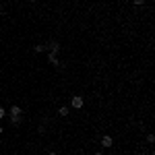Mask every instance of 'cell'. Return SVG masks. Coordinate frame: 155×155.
<instances>
[{"instance_id": "6da1fadb", "label": "cell", "mask_w": 155, "mask_h": 155, "mask_svg": "<svg viewBox=\"0 0 155 155\" xmlns=\"http://www.w3.org/2000/svg\"><path fill=\"white\" fill-rule=\"evenodd\" d=\"M83 104H85V101H83V97H81V95H74L71 99V106L74 107V110H81V107H83Z\"/></svg>"}, {"instance_id": "52a82bcc", "label": "cell", "mask_w": 155, "mask_h": 155, "mask_svg": "<svg viewBox=\"0 0 155 155\" xmlns=\"http://www.w3.org/2000/svg\"><path fill=\"white\" fill-rule=\"evenodd\" d=\"M58 114H60V116H68V114H71V110H68L66 106H62V107L58 110Z\"/></svg>"}, {"instance_id": "7a4b0ae2", "label": "cell", "mask_w": 155, "mask_h": 155, "mask_svg": "<svg viewBox=\"0 0 155 155\" xmlns=\"http://www.w3.org/2000/svg\"><path fill=\"white\" fill-rule=\"evenodd\" d=\"M48 60H50V64H52V66L62 68V62H58V56H56V54H52V52H50V54H48Z\"/></svg>"}, {"instance_id": "30bf717a", "label": "cell", "mask_w": 155, "mask_h": 155, "mask_svg": "<svg viewBox=\"0 0 155 155\" xmlns=\"http://www.w3.org/2000/svg\"><path fill=\"white\" fill-rule=\"evenodd\" d=\"M4 116H6V110H4V107H0V118H4Z\"/></svg>"}, {"instance_id": "ba28073f", "label": "cell", "mask_w": 155, "mask_h": 155, "mask_svg": "<svg viewBox=\"0 0 155 155\" xmlns=\"http://www.w3.org/2000/svg\"><path fill=\"white\" fill-rule=\"evenodd\" d=\"M33 50H35V52H44V50H46V46H41V44H37V46H35Z\"/></svg>"}, {"instance_id": "5bb4252c", "label": "cell", "mask_w": 155, "mask_h": 155, "mask_svg": "<svg viewBox=\"0 0 155 155\" xmlns=\"http://www.w3.org/2000/svg\"><path fill=\"white\" fill-rule=\"evenodd\" d=\"M29 2H37V0H29Z\"/></svg>"}, {"instance_id": "7c38bea8", "label": "cell", "mask_w": 155, "mask_h": 155, "mask_svg": "<svg viewBox=\"0 0 155 155\" xmlns=\"http://www.w3.org/2000/svg\"><path fill=\"white\" fill-rule=\"evenodd\" d=\"M93 155H101V153H99V151H95V153H93Z\"/></svg>"}, {"instance_id": "8fae6325", "label": "cell", "mask_w": 155, "mask_h": 155, "mask_svg": "<svg viewBox=\"0 0 155 155\" xmlns=\"http://www.w3.org/2000/svg\"><path fill=\"white\" fill-rule=\"evenodd\" d=\"M48 155H58V153H56V151H50V153Z\"/></svg>"}, {"instance_id": "4fadbf2b", "label": "cell", "mask_w": 155, "mask_h": 155, "mask_svg": "<svg viewBox=\"0 0 155 155\" xmlns=\"http://www.w3.org/2000/svg\"><path fill=\"white\" fill-rule=\"evenodd\" d=\"M0 134H2V126H0Z\"/></svg>"}, {"instance_id": "8992f818", "label": "cell", "mask_w": 155, "mask_h": 155, "mask_svg": "<svg viewBox=\"0 0 155 155\" xmlns=\"http://www.w3.org/2000/svg\"><path fill=\"white\" fill-rule=\"evenodd\" d=\"M11 122L15 124V126H19V124L23 122V118H21V116H11Z\"/></svg>"}, {"instance_id": "9c48e42d", "label": "cell", "mask_w": 155, "mask_h": 155, "mask_svg": "<svg viewBox=\"0 0 155 155\" xmlns=\"http://www.w3.org/2000/svg\"><path fill=\"white\" fill-rule=\"evenodd\" d=\"M132 4H134V6H143L145 0H132Z\"/></svg>"}, {"instance_id": "3957f363", "label": "cell", "mask_w": 155, "mask_h": 155, "mask_svg": "<svg viewBox=\"0 0 155 155\" xmlns=\"http://www.w3.org/2000/svg\"><path fill=\"white\" fill-rule=\"evenodd\" d=\"M112 145H114V141H112V137H110V134H104V137H101V147H106V149H110Z\"/></svg>"}, {"instance_id": "5b68a950", "label": "cell", "mask_w": 155, "mask_h": 155, "mask_svg": "<svg viewBox=\"0 0 155 155\" xmlns=\"http://www.w3.org/2000/svg\"><path fill=\"white\" fill-rule=\"evenodd\" d=\"M21 112H23V110L19 106H11V116H21Z\"/></svg>"}, {"instance_id": "9a60e30c", "label": "cell", "mask_w": 155, "mask_h": 155, "mask_svg": "<svg viewBox=\"0 0 155 155\" xmlns=\"http://www.w3.org/2000/svg\"><path fill=\"white\" fill-rule=\"evenodd\" d=\"M124 2H126V0H124Z\"/></svg>"}, {"instance_id": "277c9868", "label": "cell", "mask_w": 155, "mask_h": 155, "mask_svg": "<svg viewBox=\"0 0 155 155\" xmlns=\"http://www.w3.org/2000/svg\"><path fill=\"white\" fill-rule=\"evenodd\" d=\"M46 50H50L52 54H58V52H60V44H58V41H50L48 46H46Z\"/></svg>"}]
</instances>
